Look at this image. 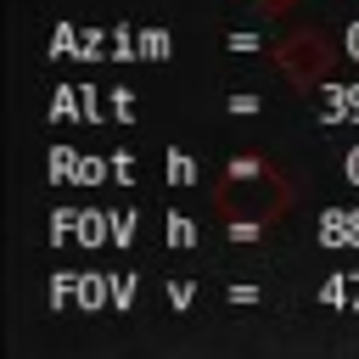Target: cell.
Here are the masks:
<instances>
[{"mask_svg": "<svg viewBox=\"0 0 359 359\" xmlns=\"http://www.w3.org/2000/svg\"><path fill=\"white\" fill-rule=\"evenodd\" d=\"M286 202H292L286 180H280L269 163H258V157H236V163L224 168L219 191H213L219 219H224L230 236H241V241H252L258 230H269V224L286 213Z\"/></svg>", "mask_w": 359, "mask_h": 359, "instance_id": "obj_1", "label": "cell"}, {"mask_svg": "<svg viewBox=\"0 0 359 359\" xmlns=\"http://www.w3.org/2000/svg\"><path fill=\"white\" fill-rule=\"evenodd\" d=\"M258 6H269V11H286V6H292V0H258Z\"/></svg>", "mask_w": 359, "mask_h": 359, "instance_id": "obj_2", "label": "cell"}]
</instances>
